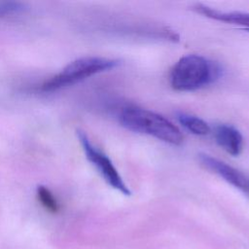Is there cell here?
<instances>
[{"mask_svg": "<svg viewBox=\"0 0 249 249\" xmlns=\"http://www.w3.org/2000/svg\"><path fill=\"white\" fill-rule=\"evenodd\" d=\"M36 193L38 200L47 211L51 213H56L59 210L58 202L49 188L40 185L37 187Z\"/></svg>", "mask_w": 249, "mask_h": 249, "instance_id": "obj_9", "label": "cell"}, {"mask_svg": "<svg viewBox=\"0 0 249 249\" xmlns=\"http://www.w3.org/2000/svg\"><path fill=\"white\" fill-rule=\"evenodd\" d=\"M192 9L206 18L224 21L235 25H239L244 27L247 31H249V14L242 12H224L219 11L208 6L202 4H196L192 7Z\"/></svg>", "mask_w": 249, "mask_h": 249, "instance_id": "obj_7", "label": "cell"}, {"mask_svg": "<svg viewBox=\"0 0 249 249\" xmlns=\"http://www.w3.org/2000/svg\"><path fill=\"white\" fill-rule=\"evenodd\" d=\"M25 3L16 0L0 1V20L17 16L25 11Z\"/></svg>", "mask_w": 249, "mask_h": 249, "instance_id": "obj_10", "label": "cell"}, {"mask_svg": "<svg viewBox=\"0 0 249 249\" xmlns=\"http://www.w3.org/2000/svg\"><path fill=\"white\" fill-rule=\"evenodd\" d=\"M77 137L87 160L95 167V169L104 179V181L110 187L119 191L124 196H130L131 192L129 188L124 182L122 176L120 175L108 156L100 151L98 148H96L84 131L78 130Z\"/></svg>", "mask_w": 249, "mask_h": 249, "instance_id": "obj_4", "label": "cell"}, {"mask_svg": "<svg viewBox=\"0 0 249 249\" xmlns=\"http://www.w3.org/2000/svg\"><path fill=\"white\" fill-rule=\"evenodd\" d=\"M119 120L124 127L133 132L147 134L172 145H179L183 141L181 130L169 120L153 111L126 107L121 111Z\"/></svg>", "mask_w": 249, "mask_h": 249, "instance_id": "obj_1", "label": "cell"}, {"mask_svg": "<svg viewBox=\"0 0 249 249\" xmlns=\"http://www.w3.org/2000/svg\"><path fill=\"white\" fill-rule=\"evenodd\" d=\"M220 74L219 67L198 54L181 57L170 72V85L178 91H193L214 82Z\"/></svg>", "mask_w": 249, "mask_h": 249, "instance_id": "obj_3", "label": "cell"}, {"mask_svg": "<svg viewBox=\"0 0 249 249\" xmlns=\"http://www.w3.org/2000/svg\"><path fill=\"white\" fill-rule=\"evenodd\" d=\"M121 64L119 59L102 56H83L69 62L58 73L50 77L40 87L43 92L56 91L80 83L96 74L109 71Z\"/></svg>", "mask_w": 249, "mask_h": 249, "instance_id": "obj_2", "label": "cell"}, {"mask_svg": "<svg viewBox=\"0 0 249 249\" xmlns=\"http://www.w3.org/2000/svg\"><path fill=\"white\" fill-rule=\"evenodd\" d=\"M214 136L217 144L228 154L236 157L243 148V137L240 131L230 124H219L216 126Z\"/></svg>", "mask_w": 249, "mask_h": 249, "instance_id": "obj_6", "label": "cell"}, {"mask_svg": "<svg viewBox=\"0 0 249 249\" xmlns=\"http://www.w3.org/2000/svg\"><path fill=\"white\" fill-rule=\"evenodd\" d=\"M199 162L206 169L217 174L226 182L249 196V178L234 167L207 154L198 155Z\"/></svg>", "mask_w": 249, "mask_h": 249, "instance_id": "obj_5", "label": "cell"}, {"mask_svg": "<svg viewBox=\"0 0 249 249\" xmlns=\"http://www.w3.org/2000/svg\"><path fill=\"white\" fill-rule=\"evenodd\" d=\"M177 119L179 123L193 134L207 135L211 132L209 124L205 121L196 116L186 113H179L177 115Z\"/></svg>", "mask_w": 249, "mask_h": 249, "instance_id": "obj_8", "label": "cell"}]
</instances>
